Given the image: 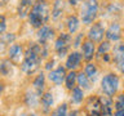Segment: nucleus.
Returning a JSON list of instances; mask_svg holds the SVG:
<instances>
[{
    "label": "nucleus",
    "instance_id": "obj_9",
    "mask_svg": "<svg viewBox=\"0 0 124 116\" xmlns=\"http://www.w3.org/2000/svg\"><path fill=\"white\" fill-rule=\"evenodd\" d=\"M53 36H54V30L52 29V27H49V26H43L38 31L39 44H41V45H44V46L46 45V43H48Z\"/></svg>",
    "mask_w": 124,
    "mask_h": 116
},
{
    "label": "nucleus",
    "instance_id": "obj_25",
    "mask_svg": "<svg viewBox=\"0 0 124 116\" xmlns=\"http://www.w3.org/2000/svg\"><path fill=\"white\" fill-rule=\"evenodd\" d=\"M50 116H67V104L66 103L60 104V106L50 114Z\"/></svg>",
    "mask_w": 124,
    "mask_h": 116
},
{
    "label": "nucleus",
    "instance_id": "obj_4",
    "mask_svg": "<svg viewBox=\"0 0 124 116\" xmlns=\"http://www.w3.org/2000/svg\"><path fill=\"white\" fill-rule=\"evenodd\" d=\"M101 88L102 92L105 93V95L107 97H112L118 92L119 88V77L115 73H107L102 77L101 80Z\"/></svg>",
    "mask_w": 124,
    "mask_h": 116
},
{
    "label": "nucleus",
    "instance_id": "obj_29",
    "mask_svg": "<svg viewBox=\"0 0 124 116\" xmlns=\"http://www.w3.org/2000/svg\"><path fill=\"white\" fill-rule=\"evenodd\" d=\"M116 110H120V108H124V93L123 94H119L115 99V106Z\"/></svg>",
    "mask_w": 124,
    "mask_h": 116
},
{
    "label": "nucleus",
    "instance_id": "obj_12",
    "mask_svg": "<svg viewBox=\"0 0 124 116\" xmlns=\"http://www.w3.org/2000/svg\"><path fill=\"white\" fill-rule=\"evenodd\" d=\"M36 0H19V4H18V8H17V13L21 18H26L29 13L32 9L34 4Z\"/></svg>",
    "mask_w": 124,
    "mask_h": 116
},
{
    "label": "nucleus",
    "instance_id": "obj_3",
    "mask_svg": "<svg viewBox=\"0 0 124 116\" xmlns=\"http://www.w3.org/2000/svg\"><path fill=\"white\" fill-rule=\"evenodd\" d=\"M98 14V1L97 0H84L80 8V18L84 25L94 22Z\"/></svg>",
    "mask_w": 124,
    "mask_h": 116
},
{
    "label": "nucleus",
    "instance_id": "obj_36",
    "mask_svg": "<svg viewBox=\"0 0 124 116\" xmlns=\"http://www.w3.org/2000/svg\"><path fill=\"white\" fill-rule=\"evenodd\" d=\"M1 92H3V85H1V83H0V94H1Z\"/></svg>",
    "mask_w": 124,
    "mask_h": 116
},
{
    "label": "nucleus",
    "instance_id": "obj_24",
    "mask_svg": "<svg viewBox=\"0 0 124 116\" xmlns=\"http://www.w3.org/2000/svg\"><path fill=\"white\" fill-rule=\"evenodd\" d=\"M10 72H12V62L9 59L3 61L1 65H0V73H1V75L8 76Z\"/></svg>",
    "mask_w": 124,
    "mask_h": 116
},
{
    "label": "nucleus",
    "instance_id": "obj_28",
    "mask_svg": "<svg viewBox=\"0 0 124 116\" xmlns=\"http://www.w3.org/2000/svg\"><path fill=\"white\" fill-rule=\"evenodd\" d=\"M115 62H116V65H118L120 72L124 73V53H122L118 57H115Z\"/></svg>",
    "mask_w": 124,
    "mask_h": 116
},
{
    "label": "nucleus",
    "instance_id": "obj_15",
    "mask_svg": "<svg viewBox=\"0 0 124 116\" xmlns=\"http://www.w3.org/2000/svg\"><path fill=\"white\" fill-rule=\"evenodd\" d=\"M66 26H67V30H69V34H75L78 30H79V26H80V21L76 15H69L67 19H66Z\"/></svg>",
    "mask_w": 124,
    "mask_h": 116
},
{
    "label": "nucleus",
    "instance_id": "obj_5",
    "mask_svg": "<svg viewBox=\"0 0 124 116\" xmlns=\"http://www.w3.org/2000/svg\"><path fill=\"white\" fill-rule=\"evenodd\" d=\"M72 43V36L70 34H61L60 36L56 39L54 43V50L58 53L60 57H65L66 53L69 52L70 46Z\"/></svg>",
    "mask_w": 124,
    "mask_h": 116
},
{
    "label": "nucleus",
    "instance_id": "obj_32",
    "mask_svg": "<svg viewBox=\"0 0 124 116\" xmlns=\"http://www.w3.org/2000/svg\"><path fill=\"white\" fill-rule=\"evenodd\" d=\"M114 116H124V108H120V110H116Z\"/></svg>",
    "mask_w": 124,
    "mask_h": 116
},
{
    "label": "nucleus",
    "instance_id": "obj_33",
    "mask_svg": "<svg viewBox=\"0 0 124 116\" xmlns=\"http://www.w3.org/2000/svg\"><path fill=\"white\" fill-rule=\"evenodd\" d=\"M80 39H81V35H79V36L76 37V40H75V43H74V45H75V46H79V45L81 44V43H80Z\"/></svg>",
    "mask_w": 124,
    "mask_h": 116
},
{
    "label": "nucleus",
    "instance_id": "obj_2",
    "mask_svg": "<svg viewBox=\"0 0 124 116\" xmlns=\"http://www.w3.org/2000/svg\"><path fill=\"white\" fill-rule=\"evenodd\" d=\"M52 15V8L46 0H36L32 7V9L29 13V22L35 29H40L45 26V23L49 21Z\"/></svg>",
    "mask_w": 124,
    "mask_h": 116
},
{
    "label": "nucleus",
    "instance_id": "obj_27",
    "mask_svg": "<svg viewBox=\"0 0 124 116\" xmlns=\"http://www.w3.org/2000/svg\"><path fill=\"white\" fill-rule=\"evenodd\" d=\"M110 48H111L110 41H103V43H101V45H100V48H98V56L107 54V52L110 50Z\"/></svg>",
    "mask_w": 124,
    "mask_h": 116
},
{
    "label": "nucleus",
    "instance_id": "obj_35",
    "mask_svg": "<svg viewBox=\"0 0 124 116\" xmlns=\"http://www.w3.org/2000/svg\"><path fill=\"white\" fill-rule=\"evenodd\" d=\"M8 1H9V0H0V5H5Z\"/></svg>",
    "mask_w": 124,
    "mask_h": 116
},
{
    "label": "nucleus",
    "instance_id": "obj_34",
    "mask_svg": "<svg viewBox=\"0 0 124 116\" xmlns=\"http://www.w3.org/2000/svg\"><path fill=\"white\" fill-rule=\"evenodd\" d=\"M78 115H79V112H78L76 110H74V111L70 112V115H67V116H78Z\"/></svg>",
    "mask_w": 124,
    "mask_h": 116
},
{
    "label": "nucleus",
    "instance_id": "obj_23",
    "mask_svg": "<svg viewBox=\"0 0 124 116\" xmlns=\"http://www.w3.org/2000/svg\"><path fill=\"white\" fill-rule=\"evenodd\" d=\"M26 103L30 107H36L38 106V94L32 92H27L26 93Z\"/></svg>",
    "mask_w": 124,
    "mask_h": 116
},
{
    "label": "nucleus",
    "instance_id": "obj_18",
    "mask_svg": "<svg viewBox=\"0 0 124 116\" xmlns=\"http://www.w3.org/2000/svg\"><path fill=\"white\" fill-rule=\"evenodd\" d=\"M84 73L87 75V77L89 80H93L94 81L96 80V77L97 75H98V68H97V66L94 63H92V62H88L87 65H85V67H84Z\"/></svg>",
    "mask_w": 124,
    "mask_h": 116
},
{
    "label": "nucleus",
    "instance_id": "obj_10",
    "mask_svg": "<svg viewBox=\"0 0 124 116\" xmlns=\"http://www.w3.org/2000/svg\"><path fill=\"white\" fill-rule=\"evenodd\" d=\"M48 77L53 84L61 85L65 81V77H66V68L65 67H57L56 70H52L49 72Z\"/></svg>",
    "mask_w": 124,
    "mask_h": 116
},
{
    "label": "nucleus",
    "instance_id": "obj_13",
    "mask_svg": "<svg viewBox=\"0 0 124 116\" xmlns=\"http://www.w3.org/2000/svg\"><path fill=\"white\" fill-rule=\"evenodd\" d=\"M8 53H9V61L10 62H14V63H19V62H21V58L25 56V54H23L22 46L19 45V44L10 45Z\"/></svg>",
    "mask_w": 124,
    "mask_h": 116
},
{
    "label": "nucleus",
    "instance_id": "obj_31",
    "mask_svg": "<svg viewBox=\"0 0 124 116\" xmlns=\"http://www.w3.org/2000/svg\"><path fill=\"white\" fill-rule=\"evenodd\" d=\"M67 1H69V4H70V5H72V7H76L78 4H79V3H83L84 0H67Z\"/></svg>",
    "mask_w": 124,
    "mask_h": 116
},
{
    "label": "nucleus",
    "instance_id": "obj_8",
    "mask_svg": "<svg viewBox=\"0 0 124 116\" xmlns=\"http://www.w3.org/2000/svg\"><path fill=\"white\" fill-rule=\"evenodd\" d=\"M105 36L107 41H119L122 39V27L119 23H111L108 29L105 31Z\"/></svg>",
    "mask_w": 124,
    "mask_h": 116
},
{
    "label": "nucleus",
    "instance_id": "obj_30",
    "mask_svg": "<svg viewBox=\"0 0 124 116\" xmlns=\"http://www.w3.org/2000/svg\"><path fill=\"white\" fill-rule=\"evenodd\" d=\"M7 30V19L3 14H0V35H3Z\"/></svg>",
    "mask_w": 124,
    "mask_h": 116
},
{
    "label": "nucleus",
    "instance_id": "obj_6",
    "mask_svg": "<svg viewBox=\"0 0 124 116\" xmlns=\"http://www.w3.org/2000/svg\"><path fill=\"white\" fill-rule=\"evenodd\" d=\"M85 112H87L88 116H105L101 99L97 98V97L89 98L87 102V106H85Z\"/></svg>",
    "mask_w": 124,
    "mask_h": 116
},
{
    "label": "nucleus",
    "instance_id": "obj_19",
    "mask_svg": "<svg viewBox=\"0 0 124 116\" xmlns=\"http://www.w3.org/2000/svg\"><path fill=\"white\" fill-rule=\"evenodd\" d=\"M63 9H65L63 0H56V1L53 3V7H52V18L53 19H58L62 15Z\"/></svg>",
    "mask_w": 124,
    "mask_h": 116
},
{
    "label": "nucleus",
    "instance_id": "obj_7",
    "mask_svg": "<svg viewBox=\"0 0 124 116\" xmlns=\"http://www.w3.org/2000/svg\"><path fill=\"white\" fill-rule=\"evenodd\" d=\"M105 31L106 30H105V26L102 22H94L88 31V40H91L92 43L102 41L105 36Z\"/></svg>",
    "mask_w": 124,
    "mask_h": 116
},
{
    "label": "nucleus",
    "instance_id": "obj_1",
    "mask_svg": "<svg viewBox=\"0 0 124 116\" xmlns=\"http://www.w3.org/2000/svg\"><path fill=\"white\" fill-rule=\"evenodd\" d=\"M45 56H46L45 46L41 45V44L34 43L32 45L29 46L25 57H23V61L21 63V70L26 73V75H32V73L39 68L43 57H45Z\"/></svg>",
    "mask_w": 124,
    "mask_h": 116
},
{
    "label": "nucleus",
    "instance_id": "obj_14",
    "mask_svg": "<svg viewBox=\"0 0 124 116\" xmlns=\"http://www.w3.org/2000/svg\"><path fill=\"white\" fill-rule=\"evenodd\" d=\"M81 54L79 52H72L69 54L67 59H66V68L67 70H71V71H74L76 67H79L80 66V62H81Z\"/></svg>",
    "mask_w": 124,
    "mask_h": 116
},
{
    "label": "nucleus",
    "instance_id": "obj_22",
    "mask_svg": "<svg viewBox=\"0 0 124 116\" xmlns=\"http://www.w3.org/2000/svg\"><path fill=\"white\" fill-rule=\"evenodd\" d=\"M65 83H66V88H67L69 90H71L72 88H75V83H76V72H75V71H70L69 73H66Z\"/></svg>",
    "mask_w": 124,
    "mask_h": 116
},
{
    "label": "nucleus",
    "instance_id": "obj_17",
    "mask_svg": "<svg viewBox=\"0 0 124 116\" xmlns=\"http://www.w3.org/2000/svg\"><path fill=\"white\" fill-rule=\"evenodd\" d=\"M76 81L78 84H79V88L83 89V90H88V89H91L92 84H91V80L87 77V75L81 71L79 73H76Z\"/></svg>",
    "mask_w": 124,
    "mask_h": 116
},
{
    "label": "nucleus",
    "instance_id": "obj_20",
    "mask_svg": "<svg viewBox=\"0 0 124 116\" xmlns=\"http://www.w3.org/2000/svg\"><path fill=\"white\" fill-rule=\"evenodd\" d=\"M41 107H43V110L44 111H48L50 107L53 106V102H54V99H53V94L50 92H46L44 93V94H41Z\"/></svg>",
    "mask_w": 124,
    "mask_h": 116
},
{
    "label": "nucleus",
    "instance_id": "obj_26",
    "mask_svg": "<svg viewBox=\"0 0 124 116\" xmlns=\"http://www.w3.org/2000/svg\"><path fill=\"white\" fill-rule=\"evenodd\" d=\"M14 39H16L14 34H3L1 37H0V43L3 45H10L14 41Z\"/></svg>",
    "mask_w": 124,
    "mask_h": 116
},
{
    "label": "nucleus",
    "instance_id": "obj_21",
    "mask_svg": "<svg viewBox=\"0 0 124 116\" xmlns=\"http://www.w3.org/2000/svg\"><path fill=\"white\" fill-rule=\"evenodd\" d=\"M71 101L76 104H80L83 102V98H84V94H83V89H80L79 87H75L71 89Z\"/></svg>",
    "mask_w": 124,
    "mask_h": 116
},
{
    "label": "nucleus",
    "instance_id": "obj_11",
    "mask_svg": "<svg viewBox=\"0 0 124 116\" xmlns=\"http://www.w3.org/2000/svg\"><path fill=\"white\" fill-rule=\"evenodd\" d=\"M96 52V46L91 40H85L84 43H81V57L85 61H91L94 57Z\"/></svg>",
    "mask_w": 124,
    "mask_h": 116
},
{
    "label": "nucleus",
    "instance_id": "obj_16",
    "mask_svg": "<svg viewBox=\"0 0 124 116\" xmlns=\"http://www.w3.org/2000/svg\"><path fill=\"white\" fill-rule=\"evenodd\" d=\"M32 87L35 89L38 95H41L43 94V90H44V87H45V76L44 73H39V75L34 79V83H32Z\"/></svg>",
    "mask_w": 124,
    "mask_h": 116
}]
</instances>
